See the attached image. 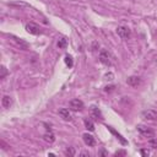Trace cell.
I'll list each match as a JSON object with an SVG mask.
<instances>
[{
    "instance_id": "6da1fadb",
    "label": "cell",
    "mask_w": 157,
    "mask_h": 157,
    "mask_svg": "<svg viewBox=\"0 0 157 157\" xmlns=\"http://www.w3.org/2000/svg\"><path fill=\"white\" fill-rule=\"evenodd\" d=\"M99 61L103 64V65H105V66H110V64H112V61H110V55H109V53L107 52V50H101V53H99Z\"/></svg>"
},
{
    "instance_id": "7a4b0ae2",
    "label": "cell",
    "mask_w": 157,
    "mask_h": 157,
    "mask_svg": "<svg viewBox=\"0 0 157 157\" xmlns=\"http://www.w3.org/2000/svg\"><path fill=\"white\" fill-rule=\"evenodd\" d=\"M136 128H137V131H139L141 135L146 136V137H152V136H155V131H153L152 129L145 126V125H137Z\"/></svg>"
},
{
    "instance_id": "3957f363",
    "label": "cell",
    "mask_w": 157,
    "mask_h": 157,
    "mask_svg": "<svg viewBox=\"0 0 157 157\" xmlns=\"http://www.w3.org/2000/svg\"><path fill=\"white\" fill-rule=\"evenodd\" d=\"M141 117L146 120H157V112L152 109H147L141 113Z\"/></svg>"
},
{
    "instance_id": "277c9868",
    "label": "cell",
    "mask_w": 157,
    "mask_h": 157,
    "mask_svg": "<svg viewBox=\"0 0 157 157\" xmlns=\"http://www.w3.org/2000/svg\"><path fill=\"white\" fill-rule=\"evenodd\" d=\"M26 31H27L28 33H31V34H34V36L40 34V33H42L40 28H39L36 23H32V22H29V23H27V25H26Z\"/></svg>"
},
{
    "instance_id": "5b68a950",
    "label": "cell",
    "mask_w": 157,
    "mask_h": 157,
    "mask_svg": "<svg viewBox=\"0 0 157 157\" xmlns=\"http://www.w3.org/2000/svg\"><path fill=\"white\" fill-rule=\"evenodd\" d=\"M117 33H118V36H119L120 38H123V39H128V38L130 37V29H129L128 27H125V26H119V27L117 28Z\"/></svg>"
},
{
    "instance_id": "8992f818",
    "label": "cell",
    "mask_w": 157,
    "mask_h": 157,
    "mask_svg": "<svg viewBox=\"0 0 157 157\" xmlns=\"http://www.w3.org/2000/svg\"><path fill=\"white\" fill-rule=\"evenodd\" d=\"M83 108V102L80 99H72L70 101V109L74 112H78Z\"/></svg>"
},
{
    "instance_id": "52a82bcc",
    "label": "cell",
    "mask_w": 157,
    "mask_h": 157,
    "mask_svg": "<svg viewBox=\"0 0 157 157\" xmlns=\"http://www.w3.org/2000/svg\"><path fill=\"white\" fill-rule=\"evenodd\" d=\"M82 139H83V141H85V144H86L87 146H94V144H96L94 137H93L91 134H88V132L83 134V135H82Z\"/></svg>"
},
{
    "instance_id": "ba28073f",
    "label": "cell",
    "mask_w": 157,
    "mask_h": 157,
    "mask_svg": "<svg viewBox=\"0 0 157 157\" xmlns=\"http://www.w3.org/2000/svg\"><path fill=\"white\" fill-rule=\"evenodd\" d=\"M140 82H141V80L137 76H130V77L126 78V83L130 85V86H132V87H137L140 85Z\"/></svg>"
},
{
    "instance_id": "9c48e42d",
    "label": "cell",
    "mask_w": 157,
    "mask_h": 157,
    "mask_svg": "<svg viewBox=\"0 0 157 157\" xmlns=\"http://www.w3.org/2000/svg\"><path fill=\"white\" fill-rule=\"evenodd\" d=\"M59 115H60L64 120H71V114H70L69 109H66V108H61V109L59 110Z\"/></svg>"
},
{
    "instance_id": "30bf717a",
    "label": "cell",
    "mask_w": 157,
    "mask_h": 157,
    "mask_svg": "<svg viewBox=\"0 0 157 157\" xmlns=\"http://www.w3.org/2000/svg\"><path fill=\"white\" fill-rule=\"evenodd\" d=\"M91 115L94 119H102V113H101V110L96 105H92L91 107Z\"/></svg>"
},
{
    "instance_id": "8fae6325",
    "label": "cell",
    "mask_w": 157,
    "mask_h": 157,
    "mask_svg": "<svg viewBox=\"0 0 157 157\" xmlns=\"http://www.w3.org/2000/svg\"><path fill=\"white\" fill-rule=\"evenodd\" d=\"M1 104H2V107H5V108H10V105L12 104V98L10 97V96H4L2 97V99H1Z\"/></svg>"
},
{
    "instance_id": "7c38bea8",
    "label": "cell",
    "mask_w": 157,
    "mask_h": 157,
    "mask_svg": "<svg viewBox=\"0 0 157 157\" xmlns=\"http://www.w3.org/2000/svg\"><path fill=\"white\" fill-rule=\"evenodd\" d=\"M107 128H108V130H109L112 134H114V135L117 136V139H118V140H119V141H120L123 145H126V144H128V142H126V140H124V139H123V136H121L120 134H118V132H117V131H115V130H114L112 126H108V125H107Z\"/></svg>"
},
{
    "instance_id": "4fadbf2b",
    "label": "cell",
    "mask_w": 157,
    "mask_h": 157,
    "mask_svg": "<svg viewBox=\"0 0 157 157\" xmlns=\"http://www.w3.org/2000/svg\"><path fill=\"white\" fill-rule=\"evenodd\" d=\"M12 39H13V40H15V43L20 47V49H27V48H28V44H27L26 42H23L22 39L16 38V37H12Z\"/></svg>"
},
{
    "instance_id": "5bb4252c",
    "label": "cell",
    "mask_w": 157,
    "mask_h": 157,
    "mask_svg": "<svg viewBox=\"0 0 157 157\" xmlns=\"http://www.w3.org/2000/svg\"><path fill=\"white\" fill-rule=\"evenodd\" d=\"M43 139L45 140V141H48V142H54L55 141V136H54V134L49 130V131H47L44 135H43Z\"/></svg>"
},
{
    "instance_id": "9a60e30c",
    "label": "cell",
    "mask_w": 157,
    "mask_h": 157,
    "mask_svg": "<svg viewBox=\"0 0 157 157\" xmlns=\"http://www.w3.org/2000/svg\"><path fill=\"white\" fill-rule=\"evenodd\" d=\"M10 6H17V7H28L29 5L23 2V1H12V2H9Z\"/></svg>"
},
{
    "instance_id": "2e32d148",
    "label": "cell",
    "mask_w": 157,
    "mask_h": 157,
    "mask_svg": "<svg viewBox=\"0 0 157 157\" xmlns=\"http://www.w3.org/2000/svg\"><path fill=\"white\" fill-rule=\"evenodd\" d=\"M83 123H85V126H86L87 130H90V131H93L94 130V125H93V123L90 119H85Z\"/></svg>"
},
{
    "instance_id": "e0dca14e",
    "label": "cell",
    "mask_w": 157,
    "mask_h": 157,
    "mask_svg": "<svg viewBox=\"0 0 157 157\" xmlns=\"http://www.w3.org/2000/svg\"><path fill=\"white\" fill-rule=\"evenodd\" d=\"M66 44H67V42H66V39H65V38H60V39L58 40V47H59V48H61V49L66 48Z\"/></svg>"
},
{
    "instance_id": "ac0fdd59",
    "label": "cell",
    "mask_w": 157,
    "mask_h": 157,
    "mask_svg": "<svg viewBox=\"0 0 157 157\" xmlns=\"http://www.w3.org/2000/svg\"><path fill=\"white\" fill-rule=\"evenodd\" d=\"M65 64H66L69 67H72L74 61H72V56H71V55H66V56H65Z\"/></svg>"
},
{
    "instance_id": "d6986e66",
    "label": "cell",
    "mask_w": 157,
    "mask_h": 157,
    "mask_svg": "<svg viewBox=\"0 0 157 157\" xmlns=\"http://www.w3.org/2000/svg\"><path fill=\"white\" fill-rule=\"evenodd\" d=\"M148 142H150V146H151L152 148H157V137H155V136L150 137Z\"/></svg>"
},
{
    "instance_id": "ffe728a7",
    "label": "cell",
    "mask_w": 157,
    "mask_h": 157,
    "mask_svg": "<svg viewBox=\"0 0 157 157\" xmlns=\"http://www.w3.org/2000/svg\"><path fill=\"white\" fill-rule=\"evenodd\" d=\"M7 75V69L5 66L0 67V78H5V76Z\"/></svg>"
},
{
    "instance_id": "44dd1931",
    "label": "cell",
    "mask_w": 157,
    "mask_h": 157,
    "mask_svg": "<svg viewBox=\"0 0 157 157\" xmlns=\"http://www.w3.org/2000/svg\"><path fill=\"white\" fill-rule=\"evenodd\" d=\"M65 155H66V156H74V155H75V150H74V147L67 148V150L65 151Z\"/></svg>"
},
{
    "instance_id": "7402d4cb",
    "label": "cell",
    "mask_w": 157,
    "mask_h": 157,
    "mask_svg": "<svg viewBox=\"0 0 157 157\" xmlns=\"http://www.w3.org/2000/svg\"><path fill=\"white\" fill-rule=\"evenodd\" d=\"M0 145L2 146V148H4V150H7V148L10 147V146H9V145H6V144H5V141H2V140L0 141Z\"/></svg>"
},
{
    "instance_id": "603a6c76",
    "label": "cell",
    "mask_w": 157,
    "mask_h": 157,
    "mask_svg": "<svg viewBox=\"0 0 157 157\" xmlns=\"http://www.w3.org/2000/svg\"><path fill=\"white\" fill-rule=\"evenodd\" d=\"M114 155H115V156H125L126 152H125V151H117Z\"/></svg>"
},
{
    "instance_id": "cb8c5ba5",
    "label": "cell",
    "mask_w": 157,
    "mask_h": 157,
    "mask_svg": "<svg viewBox=\"0 0 157 157\" xmlns=\"http://www.w3.org/2000/svg\"><path fill=\"white\" fill-rule=\"evenodd\" d=\"M114 88H115V87H114V86H109V87H108V86H107V87H105V88H104V91H105V92H112V91H113V90H114Z\"/></svg>"
},
{
    "instance_id": "d4e9b609",
    "label": "cell",
    "mask_w": 157,
    "mask_h": 157,
    "mask_svg": "<svg viewBox=\"0 0 157 157\" xmlns=\"http://www.w3.org/2000/svg\"><path fill=\"white\" fill-rule=\"evenodd\" d=\"M140 152H141V155H142V156H148V152H147V151H145V150H141Z\"/></svg>"
}]
</instances>
